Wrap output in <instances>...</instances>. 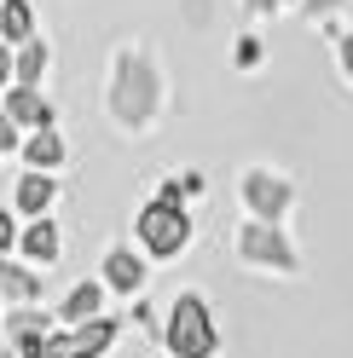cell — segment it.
Instances as JSON below:
<instances>
[{
    "label": "cell",
    "mask_w": 353,
    "mask_h": 358,
    "mask_svg": "<svg viewBox=\"0 0 353 358\" xmlns=\"http://www.w3.org/2000/svg\"><path fill=\"white\" fill-rule=\"evenodd\" d=\"M168 347H174V358H209V352H214V324H209V306L197 301V295H180V301H174Z\"/></svg>",
    "instance_id": "obj_1"
},
{
    "label": "cell",
    "mask_w": 353,
    "mask_h": 358,
    "mask_svg": "<svg viewBox=\"0 0 353 358\" xmlns=\"http://www.w3.org/2000/svg\"><path fill=\"white\" fill-rule=\"evenodd\" d=\"M139 237H145V249H151V255H180V249H186V237H191L180 203H174V196L151 203V208L139 214Z\"/></svg>",
    "instance_id": "obj_2"
},
{
    "label": "cell",
    "mask_w": 353,
    "mask_h": 358,
    "mask_svg": "<svg viewBox=\"0 0 353 358\" xmlns=\"http://www.w3.org/2000/svg\"><path fill=\"white\" fill-rule=\"evenodd\" d=\"M6 329H12V358H41V347H47V318H35V312H18Z\"/></svg>",
    "instance_id": "obj_3"
},
{
    "label": "cell",
    "mask_w": 353,
    "mask_h": 358,
    "mask_svg": "<svg viewBox=\"0 0 353 358\" xmlns=\"http://www.w3.org/2000/svg\"><path fill=\"white\" fill-rule=\"evenodd\" d=\"M6 116L24 122V127H53V110H47V99H41L35 87H18V93L6 99Z\"/></svg>",
    "instance_id": "obj_4"
},
{
    "label": "cell",
    "mask_w": 353,
    "mask_h": 358,
    "mask_svg": "<svg viewBox=\"0 0 353 358\" xmlns=\"http://www.w3.org/2000/svg\"><path fill=\"white\" fill-rule=\"evenodd\" d=\"M53 179H47V168H29L24 179H18V208L24 214H47V203H53Z\"/></svg>",
    "instance_id": "obj_5"
},
{
    "label": "cell",
    "mask_w": 353,
    "mask_h": 358,
    "mask_svg": "<svg viewBox=\"0 0 353 358\" xmlns=\"http://www.w3.org/2000/svg\"><path fill=\"white\" fill-rule=\"evenodd\" d=\"M18 243H24V255H29V260H41V266L58 260V226H53V220H41V214H35V226L18 237Z\"/></svg>",
    "instance_id": "obj_6"
},
{
    "label": "cell",
    "mask_w": 353,
    "mask_h": 358,
    "mask_svg": "<svg viewBox=\"0 0 353 358\" xmlns=\"http://www.w3.org/2000/svg\"><path fill=\"white\" fill-rule=\"evenodd\" d=\"M104 283H110V289H127V295H134V289L145 283V266L127 255V249H116V255L104 260Z\"/></svg>",
    "instance_id": "obj_7"
},
{
    "label": "cell",
    "mask_w": 353,
    "mask_h": 358,
    "mask_svg": "<svg viewBox=\"0 0 353 358\" xmlns=\"http://www.w3.org/2000/svg\"><path fill=\"white\" fill-rule=\"evenodd\" d=\"M35 17H29V0H0V35L6 41H29Z\"/></svg>",
    "instance_id": "obj_8"
},
{
    "label": "cell",
    "mask_w": 353,
    "mask_h": 358,
    "mask_svg": "<svg viewBox=\"0 0 353 358\" xmlns=\"http://www.w3.org/2000/svg\"><path fill=\"white\" fill-rule=\"evenodd\" d=\"M24 156H29V168H53L58 156H64V145H58V133H53V127H35V139L24 145Z\"/></svg>",
    "instance_id": "obj_9"
},
{
    "label": "cell",
    "mask_w": 353,
    "mask_h": 358,
    "mask_svg": "<svg viewBox=\"0 0 353 358\" xmlns=\"http://www.w3.org/2000/svg\"><path fill=\"white\" fill-rule=\"evenodd\" d=\"M244 255H255V260H278V266H290V249H284V243H272V231H267V226H255V231H244Z\"/></svg>",
    "instance_id": "obj_10"
},
{
    "label": "cell",
    "mask_w": 353,
    "mask_h": 358,
    "mask_svg": "<svg viewBox=\"0 0 353 358\" xmlns=\"http://www.w3.org/2000/svg\"><path fill=\"white\" fill-rule=\"evenodd\" d=\"M93 312H99V283H81L76 295L64 301V318H70V324H87Z\"/></svg>",
    "instance_id": "obj_11"
},
{
    "label": "cell",
    "mask_w": 353,
    "mask_h": 358,
    "mask_svg": "<svg viewBox=\"0 0 353 358\" xmlns=\"http://www.w3.org/2000/svg\"><path fill=\"white\" fill-rule=\"evenodd\" d=\"M41 70H47V47H41V41H29V47L18 52V87H35Z\"/></svg>",
    "instance_id": "obj_12"
},
{
    "label": "cell",
    "mask_w": 353,
    "mask_h": 358,
    "mask_svg": "<svg viewBox=\"0 0 353 358\" xmlns=\"http://www.w3.org/2000/svg\"><path fill=\"white\" fill-rule=\"evenodd\" d=\"M249 203H255L261 214H278V208H284V185H272L267 173H255V179H249Z\"/></svg>",
    "instance_id": "obj_13"
},
{
    "label": "cell",
    "mask_w": 353,
    "mask_h": 358,
    "mask_svg": "<svg viewBox=\"0 0 353 358\" xmlns=\"http://www.w3.org/2000/svg\"><path fill=\"white\" fill-rule=\"evenodd\" d=\"M0 289L18 295V301H35V295H41V283H35L29 272H18V266H6V260H0Z\"/></svg>",
    "instance_id": "obj_14"
},
{
    "label": "cell",
    "mask_w": 353,
    "mask_h": 358,
    "mask_svg": "<svg viewBox=\"0 0 353 358\" xmlns=\"http://www.w3.org/2000/svg\"><path fill=\"white\" fill-rule=\"evenodd\" d=\"M41 358H76V341H70V335H47V347H41Z\"/></svg>",
    "instance_id": "obj_15"
},
{
    "label": "cell",
    "mask_w": 353,
    "mask_h": 358,
    "mask_svg": "<svg viewBox=\"0 0 353 358\" xmlns=\"http://www.w3.org/2000/svg\"><path fill=\"white\" fill-rule=\"evenodd\" d=\"M12 243H18V231H12V214H6V208H0V255H6V249H12Z\"/></svg>",
    "instance_id": "obj_16"
},
{
    "label": "cell",
    "mask_w": 353,
    "mask_h": 358,
    "mask_svg": "<svg viewBox=\"0 0 353 358\" xmlns=\"http://www.w3.org/2000/svg\"><path fill=\"white\" fill-rule=\"evenodd\" d=\"M12 76H18V58H12V52H6V47H0V87H6V81H12Z\"/></svg>",
    "instance_id": "obj_17"
},
{
    "label": "cell",
    "mask_w": 353,
    "mask_h": 358,
    "mask_svg": "<svg viewBox=\"0 0 353 358\" xmlns=\"http://www.w3.org/2000/svg\"><path fill=\"white\" fill-rule=\"evenodd\" d=\"M249 6H261V12H267V6H278V0H249Z\"/></svg>",
    "instance_id": "obj_18"
},
{
    "label": "cell",
    "mask_w": 353,
    "mask_h": 358,
    "mask_svg": "<svg viewBox=\"0 0 353 358\" xmlns=\"http://www.w3.org/2000/svg\"><path fill=\"white\" fill-rule=\"evenodd\" d=\"M347 70H353V41H347Z\"/></svg>",
    "instance_id": "obj_19"
}]
</instances>
